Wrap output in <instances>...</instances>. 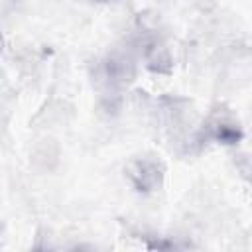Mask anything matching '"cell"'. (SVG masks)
I'll return each instance as SVG.
<instances>
[{
    "label": "cell",
    "instance_id": "obj_1",
    "mask_svg": "<svg viewBox=\"0 0 252 252\" xmlns=\"http://www.w3.org/2000/svg\"><path fill=\"white\" fill-rule=\"evenodd\" d=\"M100 77L102 83L110 89H124L136 77V57L130 49H114L104 57L100 63Z\"/></svg>",
    "mask_w": 252,
    "mask_h": 252
},
{
    "label": "cell",
    "instance_id": "obj_2",
    "mask_svg": "<svg viewBox=\"0 0 252 252\" xmlns=\"http://www.w3.org/2000/svg\"><path fill=\"white\" fill-rule=\"evenodd\" d=\"M126 175L136 191L140 193H152L156 191L163 181V163L154 156L136 158L128 163Z\"/></svg>",
    "mask_w": 252,
    "mask_h": 252
},
{
    "label": "cell",
    "instance_id": "obj_3",
    "mask_svg": "<svg viewBox=\"0 0 252 252\" xmlns=\"http://www.w3.org/2000/svg\"><path fill=\"white\" fill-rule=\"evenodd\" d=\"M205 132L209 138L222 144H236L240 140V126L234 118H230L224 110L213 112L205 122Z\"/></svg>",
    "mask_w": 252,
    "mask_h": 252
},
{
    "label": "cell",
    "instance_id": "obj_4",
    "mask_svg": "<svg viewBox=\"0 0 252 252\" xmlns=\"http://www.w3.org/2000/svg\"><path fill=\"white\" fill-rule=\"evenodd\" d=\"M144 57H146V65H148L150 71H154V73H169L171 71L169 51H167V47L159 39L146 41Z\"/></svg>",
    "mask_w": 252,
    "mask_h": 252
},
{
    "label": "cell",
    "instance_id": "obj_5",
    "mask_svg": "<svg viewBox=\"0 0 252 252\" xmlns=\"http://www.w3.org/2000/svg\"><path fill=\"white\" fill-rule=\"evenodd\" d=\"M93 2H100V4H104V2H112V0H93Z\"/></svg>",
    "mask_w": 252,
    "mask_h": 252
},
{
    "label": "cell",
    "instance_id": "obj_6",
    "mask_svg": "<svg viewBox=\"0 0 252 252\" xmlns=\"http://www.w3.org/2000/svg\"><path fill=\"white\" fill-rule=\"evenodd\" d=\"M0 45H2V37H0Z\"/></svg>",
    "mask_w": 252,
    "mask_h": 252
}]
</instances>
